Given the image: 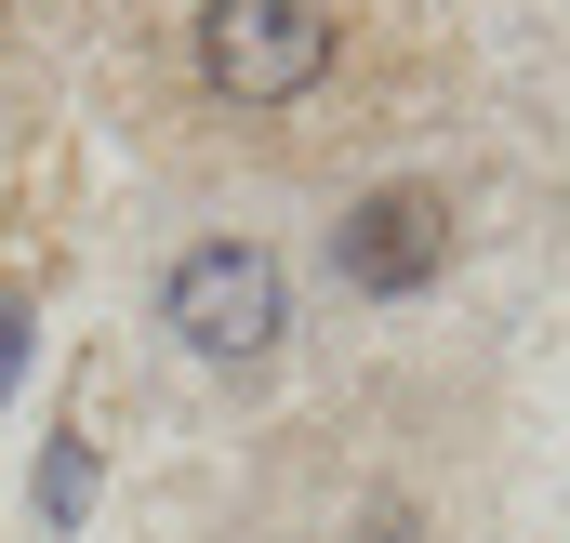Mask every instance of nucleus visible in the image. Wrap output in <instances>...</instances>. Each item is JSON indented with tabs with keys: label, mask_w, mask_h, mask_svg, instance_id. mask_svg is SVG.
I'll return each mask as SVG.
<instances>
[{
	"label": "nucleus",
	"mask_w": 570,
	"mask_h": 543,
	"mask_svg": "<svg viewBox=\"0 0 570 543\" xmlns=\"http://www.w3.org/2000/svg\"><path fill=\"white\" fill-rule=\"evenodd\" d=\"M13 332H27V318H13V305H0V372H13Z\"/></svg>",
	"instance_id": "nucleus-5"
},
{
	"label": "nucleus",
	"mask_w": 570,
	"mask_h": 543,
	"mask_svg": "<svg viewBox=\"0 0 570 543\" xmlns=\"http://www.w3.org/2000/svg\"><path fill=\"white\" fill-rule=\"evenodd\" d=\"M199 80L226 107H292L332 80V0H199Z\"/></svg>",
	"instance_id": "nucleus-1"
},
{
	"label": "nucleus",
	"mask_w": 570,
	"mask_h": 543,
	"mask_svg": "<svg viewBox=\"0 0 570 543\" xmlns=\"http://www.w3.org/2000/svg\"><path fill=\"white\" fill-rule=\"evenodd\" d=\"M159 318H173L213 372H239V358H266V345L292 332V278H279L266 239H199L186 266L159 278Z\"/></svg>",
	"instance_id": "nucleus-2"
},
{
	"label": "nucleus",
	"mask_w": 570,
	"mask_h": 543,
	"mask_svg": "<svg viewBox=\"0 0 570 543\" xmlns=\"http://www.w3.org/2000/svg\"><path fill=\"white\" fill-rule=\"evenodd\" d=\"M358 543H425V517H412V504H399V491H385V504H372V517H358Z\"/></svg>",
	"instance_id": "nucleus-4"
},
{
	"label": "nucleus",
	"mask_w": 570,
	"mask_h": 543,
	"mask_svg": "<svg viewBox=\"0 0 570 543\" xmlns=\"http://www.w3.org/2000/svg\"><path fill=\"white\" fill-rule=\"evenodd\" d=\"M438 266H451V199H438V186H372V199L332 226V278L372 292V305H412Z\"/></svg>",
	"instance_id": "nucleus-3"
}]
</instances>
